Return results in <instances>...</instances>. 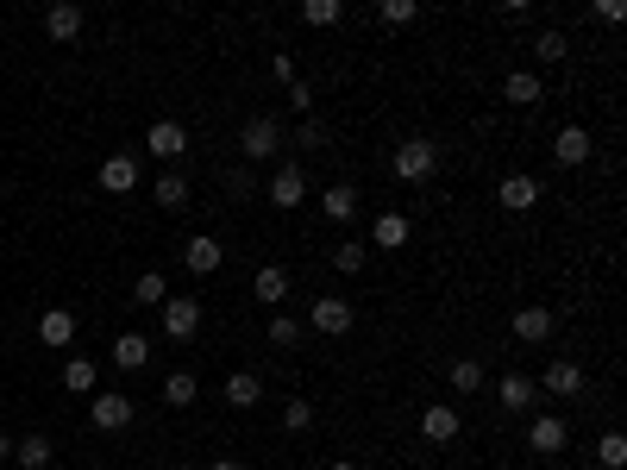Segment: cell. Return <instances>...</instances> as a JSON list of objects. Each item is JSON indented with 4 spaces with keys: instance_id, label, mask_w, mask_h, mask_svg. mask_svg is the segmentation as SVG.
I'll return each instance as SVG.
<instances>
[{
    "instance_id": "obj_38",
    "label": "cell",
    "mask_w": 627,
    "mask_h": 470,
    "mask_svg": "<svg viewBox=\"0 0 627 470\" xmlns=\"http://www.w3.org/2000/svg\"><path fill=\"white\" fill-rule=\"evenodd\" d=\"M289 107H295V113H308V107H314V88H308V82H301V76L289 82Z\"/></svg>"
},
{
    "instance_id": "obj_8",
    "label": "cell",
    "mask_w": 627,
    "mask_h": 470,
    "mask_svg": "<svg viewBox=\"0 0 627 470\" xmlns=\"http://www.w3.org/2000/svg\"><path fill=\"white\" fill-rule=\"evenodd\" d=\"M565 439H571V427H565L559 414H533V427H527V445H533L540 458H559V452H565Z\"/></svg>"
},
{
    "instance_id": "obj_32",
    "label": "cell",
    "mask_w": 627,
    "mask_h": 470,
    "mask_svg": "<svg viewBox=\"0 0 627 470\" xmlns=\"http://www.w3.org/2000/svg\"><path fill=\"white\" fill-rule=\"evenodd\" d=\"M452 389H458V395H477V389H483V364H477V358H458V364H452Z\"/></svg>"
},
{
    "instance_id": "obj_26",
    "label": "cell",
    "mask_w": 627,
    "mask_h": 470,
    "mask_svg": "<svg viewBox=\"0 0 627 470\" xmlns=\"http://www.w3.org/2000/svg\"><path fill=\"white\" fill-rule=\"evenodd\" d=\"M151 195H157V207H170V214H176V207H189V176H182V170L157 176V188H151Z\"/></svg>"
},
{
    "instance_id": "obj_19",
    "label": "cell",
    "mask_w": 627,
    "mask_h": 470,
    "mask_svg": "<svg viewBox=\"0 0 627 470\" xmlns=\"http://www.w3.org/2000/svg\"><path fill=\"white\" fill-rule=\"evenodd\" d=\"M320 214H327L333 226H345V220H358V188L352 182H333L327 195H320Z\"/></svg>"
},
{
    "instance_id": "obj_2",
    "label": "cell",
    "mask_w": 627,
    "mask_h": 470,
    "mask_svg": "<svg viewBox=\"0 0 627 470\" xmlns=\"http://www.w3.org/2000/svg\"><path fill=\"white\" fill-rule=\"evenodd\" d=\"M276 151H283V120H270V113H251L245 132H239V157L251 163H270Z\"/></svg>"
},
{
    "instance_id": "obj_7",
    "label": "cell",
    "mask_w": 627,
    "mask_h": 470,
    "mask_svg": "<svg viewBox=\"0 0 627 470\" xmlns=\"http://www.w3.org/2000/svg\"><path fill=\"white\" fill-rule=\"evenodd\" d=\"M301 201H308V176H301V163H283V170L270 176V207H283V214H295Z\"/></svg>"
},
{
    "instance_id": "obj_35",
    "label": "cell",
    "mask_w": 627,
    "mask_h": 470,
    "mask_svg": "<svg viewBox=\"0 0 627 470\" xmlns=\"http://www.w3.org/2000/svg\"><path fill=\"white\" fill-rule=\"evenodd\" d=\"M377 19H383V26H408V19H421V7H414V0H383Z\"/></svg>"
},
{
    "instance_id": "obj_39",
    "label": "cell",
    "mask_w": 627,
    "mask_h": 470,
    "mask_svg": "<svg viewBox=\"0 0 627 470\" xmlns=\"http://www.w3.org/2000/svg\"><path fill=\"white\" fill-rule=\"evenodd\" d=\"M270 76H276V82H295V57L276 51V57H270Z\"/></svg>"
},
{
    "instance_id": "obj_33",
    "label": "cell",
    "mask_w": 627,
    "mask_h": 470,
    "mask_svg": "<svg viewBox=\"0 0 627 470\" xmlns=\"http://www.w3.org/2000/svg\"><path fill=\"white\" fill-rule=\"evenodd\" d=\"M533 57H540V63H565V57H571L565 32H540V38H533Z\"/></svg>"
},
{
    "instance_id": "obj_4",
    "label": "cell",
    "mask_w": 627,
    "mask_h": 470,
    "mask_svg": "<svg viewBox=\"0 0 627 470\" xmlns=\"http://www.w3.org/2000/svg\"><path fill=\"white\" fill-rule=\"evenodd\" d=\"M132 395H120V389H101L95 402H88V420H95L101 433H120V427H132Z\"/></svg>"
},
{
    "instance_id": "obj_16",
    "label": "cell",
    "mask_w": 627,
    "mask_h": 470,
    "mask_svg": "<svg viewBox=\"0 0 627 470\" xmlns=\"http://www.w3.org/2000/svg\"><path fill=\"white\" fill-rule=\"evenodd\" d=\"M515 339H521V345H546V339H552V308L527 301V308L515 314Z\"/></svg>"
},
{
    "instance_id": "obj_20",
    "label": "cell",
    "mask_w": 627,
    "mask_h": 470,
    "mask_svg": "<svg viewBox=\"0 0 627 470\" xmlns=\"http://www.w3.org/2000/svg\"><path fill=\"white\" fill-rule=\"evenodd\" d=\"M44 32H51L57 44H69V38H82V7L76 0H57L51 13H44Z\"/></svg>"
},
{
    "instance_id": "obj_14",
    "label": "cell",
    "mask_w": 627,
    "mask_h": 470,
    "mask_svg": "<svg viewBox=\"0 0 627 470\" xmlns=\"http://www.w3.org/2000/svg\"><path fill=\"white\" fill-rule=\"evenodd\" d=\"M101 188H107V195H132V188H138V157H132V151L107 157V163H101Z\"/></svg>"
},
{
    "instance_id": "obj_43",
    "label": "cell",
    "mask_w": 627,
    "mask_h": 470,
    "mask_svg": "<svg viewBox=\"0 0 627 470\" xmlns=\"http://www.w3.org/2000/svg\"><path fill=\"white\" fill-rule=\"evenodd\" d=\"M327 470H358V464H345V458H333V464H327Z\"/></svg>"
},
{
    "instance_id": "obj_40",
    "label": "cell",
    "mask_w": 627,
    "mask_h": 470,
    "mask_svg": "<svg viewBox=\"0 0 627 470\" xmlns=\"http://www.w3.org/2000/svg\"><path fill=\"white\" fill-rule=\"evenodd\" d=\"M596 19H609V26H621V19H627V7H621V0H596Z\"/></svg>"
},
{
    "instance_id": "obj_42",
    "label": "cell",
    "mask_w": 627,
    "mask_h": 470,
    "mask_svg": "<svg viewBox=\"0 0 627 470\" xmlns=\"http://www.w3.org/2000/svg\"><path fill=\"white\" fill-rule=\"evenodd\" d=\"M7 458H13V439H7V433H0V464H7Z\"/></svg>"
},
{
    "instance_id": "obj_30",
    "label": "cell",
    "mask_w": 627,
    "mask_h": 470,
    "mask_svg": "<svg viewBox=\"0 0 627 470\" xmlns=\"http://www.w3.org/2000/svg\"><path fill=\"white\" fill-rule=\"evenodd\" d=\"M596 464H602V470H627V439H621L615 427L596 439Z\"/></svg>"
},
{
    "instance_id": "obj_21",
    "label": "cell",
    "mask_w": 627,
    "mask_h": 470,
    "mask_svg": "<svg viewBox=\"0 0 627 470\" xmlns=\"http://www.w3.org/2000/svg\"><path fill=\"white\" fill-rule=\"evenodd\" d=\"M552 157H559L565 170H577V163H590V132H584V126H565L559 138H552Z\"/></svg>"
},
{
    "instance_id": "obj_25",
    "label": "cell",
    "mask_w": 627,
    "mask_h": 470,
    "mask_svg": "<svg viewBox=\"0 0 627 470\" xmlns=\"http://www.w3.org/2000/svg\"><path fill=\"white\" fill-rule=\"evenodd\" d=\"M95 383H101V364H95V358H69V364H63V389L95 395Z\"/></svg>"
},
{
    "instance_id": "obj_6",
    "label": "cell",
    "mask_w": 627,
    "mask_h": 470,
    "mask_svg": "<svg viewBox=\"0 0 627 470\" xmlns=\"http://www.w3.org/2000/svg\"><path fill=\"white\" fill-rule=\"evenodd\" d=\"M533 402H540V389H533L527 370H508L502 383H496V408H502V414H527Z\"/></svg>"
},
{
    "instance_id": "obj_3",
    "label": "cell",
    "mask_w": 627,
    "mask_h": 470,
    "mask_svg": "<svg viewBox=\"0 0 627 470\" xmlns=\"http://www.w3.org/2000/svg\"><path fill=\"white\" fill-rule=\"evenodd\" d=\"M308 320H314V333H327V339H345L352 333V320H358V308L345 295H320L314 308H308Z\"/></svg>"
},
{
    "instance_id": "obj_10",
    "label": "cell",
    "mask_w": 627,
    "mask_h": 470,
    "mask_svg": "<svg viewBox=\"0 0 627 470\" xmlns=\"http://www.w3.org/2000/svg\"><path fill=\"white\" fill-rule=\"evenodd\" d=\"M533 389H546V395H584V364H577V358H552Z\"/></svg>"
},
{
    "instance_id": "obj_36",
    "label": "cell",
    "mask_w": 627,
    "mask_h": 470,
    "mask_svg": "<svg viewBox=\"0 0 627 470\" xmlns=\"http://www.w3.org/2000/svg\"><path fill=\"white\" fill-rule=\"evenodd\" d=\"M364 257H370V245H339V251H333V264H339V276H358V270H364Z\"/></svg>"
},
{
    "instance_id": "obj_29",
    "label": "cell",
    "mask_w": 627,
    "mask_h": 470,
    "mask_svg": "<svg viewBox=\"0 0 627 470\" xmlns=\"http://www.w3.org/2000/svg\"><path fill=\"white\" fill-rule=\"evenodd\" d=\"M258 301H289V270L283 264H264L258 270Z\"/></svg>"
},
{
    "instance_id": "obj_11",
    "label": "cell",
    "mask_w": 627,
    "mask_h": 470,
    "mask_svg": "<svg viewBox=\"0 0 627 470\" xmlns=\"http://www.w3.org/2000/svg\"><path fill=\"white\" fill-rule=\"evenodd\" d=\"M182 264H189L195 276H214V270L226 264V251H220V239H214V232H195V239L182 245Z\"/></svg>"
},
{
    "instance_id": "obj_24",
    "label": "cell",
    "mask_w": 627,
    "mask_h": 470,
    "mask_svg": "<svg viewBox=\"0 0 627 470\" xmlns=\"http://www.w3.org/2000/svg\"><path fill=\"white\" fill-rule=\"evenodd\" d=\"M370 245H377V251H402V245H408V214H377V226H370Z\"/></svg>"
},
{
    "instance_id": "obj_28",
    "label": "cell",
    "mask_w": 627,
    "mask_h": 470,
    "mask_svg": "<svg viewBox=\"0 0 627 470\" xmlns=\"http://www.w3.org/2000/svg\"><path fill=\"white\" fill-rule=\"evenodd\" d=\"M195 395H201V383H195L189 370H170V376H164V402H170V408H189Z\"/></svg>"
},
{
    "instance_id": "obj_17",
    "label": "cell",
    "mask_w": 627,
    "mask_h": 470,
    "mask_svg": "<svg viewBox=\"0 0 627 470\" xmlns=\"http://www.w3.org/2000/svg\"><path fill=\"white\" fill-rule=\"evenodd\" d=\"M496 201L508 207V214H527V207H540V182H533V176H502Z\"/></svg>"
},
{
    "instance_id": "obj_41",
    "label": "cell",
    "mask_w": 627,
    "mask_h": 470,
    "mask_svg": "<svg viewBox=\"0 0 627 470\" xmlns=\"http://www.w3.org/2000/svg\"><path fill=\"white\" fill-rule=\"evenodd\" d=\"M207 470H245L239 458H214V464H207Z\"/></svg>"
},
{
    "instance_id": "obj_22",
    "label": "cell",
    "mask_w": 627,
    "mask_h": 470,
    "mask_svg": "<svg viewBox=\"0 0 627 470\" xmlns=\"http://www.w3.org/2000/svg\"><path fill=\"white\" fill-rule=\"evenodd\" d=\"M151 364V339L145 333H120L113 339V370H145Z\"/></svg>"
},
{
    "instance_id": "obj_27",
    "label": "cell",
    "mask_w": 627,
    "mask_h": 470,
    "mask_svg": "<svg viewBox=\"0 0 627 470\" xmlns=\"http://www.w3.org/2000/svg\"><path fill=\"white\" fill-rule=\"evenodd\" d=\"M132 301H138V308H164V301H170V282L157 276V270H145V276L132 282Z\"/></svg>"
},
{
    "instance_id": "obj_23",
    "label": "cell",
    "mask_w": 627,
    "mask_h": 470,
    "mask_svg": "<svg viewBox=\"0 0 627 470\" xmlns=\"http://www.w3.org/2000/svg\"><path fill=\"white\" fill-rule=\"evenodd\" d=\"M57 458V445L44 439V433H32V439H13V470H44Z\"/></svg>"
},
{
    "instance_id": "obj_15",
    "label": "cell",
    "mask_w": 627,
    "mask_h": 470,
    "mask_svg": "<svg viewBox=\"0 0 627 470\" xmlns=\"http://www.w3.org/2000/svg\"><path fill=\"white\" fill-rule=\"evenodd\" d=\"M69 339H76V314H69V308H44V314H38V345L63 351Z\"/></svg>"
},
{
    "instance_id": "obj_12",
    "label": "cell",
    "mask_w": 627,
    "mask_h": 470,
    "mask_svg": "<svg viewBox=\"0 0 627 470\" xmlns=\"http://www.w3.org/2000/svg\"><path fill=\"white\" fill-rule=\"evenodd\" d=\"M458 427H464V420H458V408H452V402H427V408H421V433H427L433 445H452V439H458Z\"/></svg>"
},
{
    "instance_id": "obj_5",
    "label": "cell",
    "mask_w": 627,
    "mask_h": 470,
    "mask_svg": "<svg viewBox=\"0 0 627 470\" xmlns=\"http://www.w3.org/2000/svg\"><path fill=\"white\" fill-rule=\"evenodd\" d=\"M164 333H170L176 345H189V339L201 333V301H195V295H176V301H164Z\"/></svg>"
},
{
    "instance_id": "obj_18",
    "label": "cell",
    "mask_w": 627,
    "mask_h": 470,
    "mask_svg": "<svg viewBox=\"0 0 627 470\" xmlns=\"http://www.w3.org/2000/svg\"><path fill=\"white\" fill-rule=\"evenodd\" d=\"M220 395H226L232 408H258V402H264V376H258V370H232Z\"/></svg>"
},
{
    "instance_id": "obj_1",
    "label": "cell",
    "mask_w": 627,
    "mask_h": 470,
    "mask_svg": "<svg viewBox=\"0 0 627 470\" xmlns=\"http://www.w3.org/2000/svg\"><path fill=\"white\" fill-rule=\"evenodd\" d=\"M389 170H396V182H427L439 170V145L433 138H402V145L389 151Z\"/></svg>"
},
{
    "instance_id": "obj_31",
    "label": "cell",
    "mask_w": 627,
    "mask_h": 470,
    "mask_svg": "<svg viewBox=\"0 0 627 470\" xmlns=\"http://www.w3.org/2000/svg\"><path fill=\"white\" fill-rule=\"evenodd\" d=\"M301 19H308V26H339V19H345V0H308V7H301Z\"/></svg>"
},
{
    "instance_id": "obj_13",
    "label": "cell",
    "mask_w": 627,
    "mask_h": 470,
    "mask_svg": "<svg viewBox=\"0 0 627 470\" xmlns=\"http://www.w3.org/2000/svg\"><path fill=\"white\" fill-rule=\"evenodd\" d=\"M502 101H508V107H540V101H546L540 69H515V76L502 82Z\"/></svg>"
},
{
    "instance_id": "obj_37",
    "label": "cell",
    "mask_w": 627,
    "mask_h": 470,
    "mask_svg": "<svg viewBox=\"0 0 627 470\" xmlns=\"http://www.w3.org/2000/svg\"><path fill=\"white\" fill-rule=\"evenodd\" d=\"M270 345H301V320L295 314H276L270 320Z\"/></svg>"
},
{
    "instance_id": "obj_9",
    "label": "cell",
    "mask_w": 627,
    "mask_h": 470,
    "mask_svg": "<svg viewBox=\"0 0 627 470\" xmlns=\"http://www.w3.org/2000/svg\"><path fill=\"white\" fill-rule=\"evenodd\" d=\"M145 151L164 157V163H176L182 151H189V126H182V120H157V126L145 132Z\"/></svg>"
},
{
    "instance_id": "obj_34",
    "label": "cell",
    "mask_w": 627,
    "mask_h": 470,
    "mask_svg": "<svg viewBox=\"0 0 627 470\" xmlns=\"http://www.w3.org/2000/svg\"><path fill=\"white\" fill-rule=\"evenodd\" d=\"M283 427H289V433H308V427H314V402H301V395H289V408H283Z\"/></svg>"
}]
</instances>
